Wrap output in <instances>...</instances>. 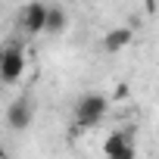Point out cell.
Segmentation results:
<instances>
[{
    "label": "cell",
    "mask_w": 159,
    "mask_h": 159,
    "mask_svg": "<svg viewBox=\"0 0 159 159\" xmlns=\"http://www.w3.org/2000/svg\"><path fill=\"white\" fill-rule=\"evenodd\" d=\"M131 28H112V31H106L103 34V50L106 53H119V50H125L128 44H131Z\"/></svg>",
    "instance_id": "obj_6"
},
{
    "label": "cell",
    "mask_w": 159,
    "mask_h": 159,
    "mask_svg": "<svg viewBox=\"0 0 159 159\" xmlns=\"http://www.w3.org/2000/svg\"><path fill=\"white\" fill-rule=\"evenodd\" d=\"M44 19H47V3H41V0H31V3H25L19 10V28L28 34H41Z\"/></svg>",
    "instance_id": "obj_3"
},
{
    "label": "cell",
    "mask_w": 159,
    "mask_h": 159,
    "mask_svg": "<svg viewBox=\"0 0 159 159\" xmlns=\"http://www.w3.org/2000/svg\"><path fill=\"white\" fill-rule=\"evenodd\" d=\"M31 116H34V109H31V100L28 97H19V100H13L7 106V125L13 131H25L31 125Z\"/></svg>",
    "instance_id": "obj_4"
},
{
    "label": "cell",
    "mask_w": 159,
    "mask_h": 159,
    "mask_svg": "<svg viewBox=\"0 0 159 159\" xmlns=\"http://www.w3.org/2000/svg\"><path fill=\"white\" fill-rule=\"evenodd\" d=\"M0 159H7V147L3 143H0Z\"/></svg>",
    "instance_id": "obj_9"
},
{
    "label": "cell",
    "mask_w": 159,
    "mask_h": 159,
    "mask_svg": "<svg viewBox=\"0 0 159 159\" xmlns=\"http://www.w3.org/2000/svg\"><path fill=\"white\" fill-rule=\"evenodd\" d=\"M106 112H109V97H103V94H84L81 100L75 103V125H81V128H94V125H100L103 119H106Z\"/></svg>",
    "instance_id": "obj_1"
},
{
    "label": "cell",
    "mask_w": 159,
    "mask_h": 159,
    "mask_svg": "<svg viewBox=\"0 0 159 159\" xmlns=\"http://www.w3.org/2000/svg\"><path fill=\"white\" fill-rule=\"evenodd\" d=\"M25 75V50L19 41H7L0 47V81L16 84Z\"/></svg>",
    "instance_id": "obj_2"
},
{
    "label": "cell",
    "mask_w": 159,
    "mask_h": 159,
    "mask_svg": "<svg viewBox=\"0 0 159 159\" xmlns=\"http://www.w3.org/2000/svg\"><path fill=\"white\" fill-rule=\"evenodd\" d=\"M103 156H109V159H131V156H134L131 134H125V131H112V134L103 140Z\"/></svg>",
    "instance_id": "obj_5"
},
{
    "label": "cell",
    "mask_w": 159,
    "mask_h": 159,
    "mask_svg": "<svg viewBox=\"0 0 159 159\" xmlns=\"http://www.w3.org/2000/svg\"><path fill=\"white\" fill-rule=\"evenodd\" d=\"M66 10L62 7H47V19H44V34H62L66 28Z\"/></svg>",
    "instance_id": "obj_7"
},
{
    "label": "cell",
    "mask_w": 159,
    "mask_h": 159,
    "mask_svg": "<svg viewBox=\"0 0 159 159\" xmlns=\"http://www.w3.org/2000/svg\"><path fill=\"white\" fill-rule=\"evenodd\" d=\"M128 97V84H116V91H112V100H125Z\"/></svg>",
    "instance_id": "obj_8"
}]
</instances>
